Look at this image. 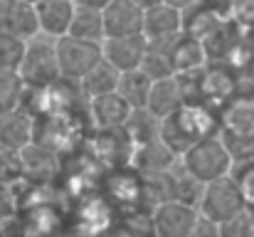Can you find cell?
<instances>
[{
    "label": "cell",
    "mask_w": 254,
    "mask_h": 237,
    "mask_svg": "<svg viewBox=\"0 0 254 237\" xmlns=\"http://www.w3.org/2000/svg\"><path fill=\"white\" fill-rule=\"evenodd\" d=\"M15 215V198H12V185L0 183V225L5 220H12Z\"/></svg>",
    "instance_id": "4316f807"
},
{
    "label": "cell",
    "mask_w": 254,
    "mask_h": 237,
    "mask_svg": "<svg viewBox=\"0 0 254 237\" xmlns=\"http://www.w3.org/2000/svg\"><path fill=\"white\" fill-rule=\"evenodd\" d=\"M104 60H109L119 72L138 70L143 65V57L148 52V37L141 35H121V37H106L101 42Z\"/></svg>",
    "instance_id": "ba28073f"
},
{
    "label": "cell",
    "mask_w": 254,
    "mask_h": 237,
    "mask_svg": "<svg viewBox=\"0 0 254 237\" xmlns=\"http://www.w3.org/2000/svg\"><path fill=\"white\" fill-rule=\"evenodd\" d=\"M131 111H133V106L119 91H109V94L89 99V114L101 131L104 129H124Z\"/></svg>",
    "instance_id": "5bb4252c"
},
{
    "label": "cell",
    "mask_w": 254,
    "mask_h": 237,
    "mask_svg": "<svg viewBox=\"0 0 254 237\" xmlns=\"http://www.w3.org/2000/svg\"><path fill=\"white\" fill-rule=\"evenodd\" d=\"M161 124H163V119H158L151 109H133L124 129L131 141L146 144V141H153L161 136Z\"/></svg>",
    "instance_id": "ffe728a7"
},
{
    "label": "cell",
    "mask_w": 254,
    "mask_h": 237,
    "mask_svg": "<svg viewBox=\"0 0 254 237\" xmlns=\"http://www.w3.org/2000/svg\"><path fill=\"white\" fill-rule=\"evenodd\" d=\"M25 50H27V40L0 32V70L20 72V65H22Z\"/></svg>",
    "instance_id": "603a6c76"
},
{
    "label": "cell",
    "mask_w": 254,
    "mask_h": 237,
    "mask_svg": "<svg viewBox=\"0 0 254 237\" xmlns=\"http://www.w3.org/2000/svg\"><path fill=\"white\" fill-rule=\"evenodd\" d=\"M77 5H84V7H96V10H104L111 0H74Z\"/></svg>",
    "instance_id": "83f0119b"
},
{
    "label": "cell",
    "mask_w": 254,
    "mask_h": 237,
    "mask_svg": "<svg viewBox=\"0 0 254 237\" xmlns=\"http://www.w3.org/2000/svg\"><path fill=\"white\" fill-rule=\"evenodd\" d=\"M20 77L27 86H35V89L50 86L57 79H62L55 40H50L45 35L27 40V50H25V57L20 65Z\"/></svg>",
    "instance_id": "3957f363"
},
{
    "label": "cell",
    "mask_w": 254,
    "mask_h": 237,
    "mask_svg": "<svg viewBox=\"0 0 254 237\" xmlns=\"http://www.w3.org/2000/svg\"><path fill=\"white\" fill-rule=\"evenodd\" d=\"M35 10H37L40 35H45L50 40H57V37L69 35L77 2L74 0H37Z\"/></svg>",
    "instance_id": "7c38bea8"
},
{
    "label": "cell",
    "mask_w": 254,
    "mask_h": 237,
    "mask_svg": "<svg viewBox=\"0 0 254 237\" xmlns=\"http://www.w3.org/2000/svg\"><path fill=\"white\" fill-rule=\"evenodd\" d=\"M220 131L225 141L254 144V94H232L222 104Z\"/></svg>",
    "instance_id": "8992f818"
},
{
    "label": "cell",
    "mask_w": 254,
    "mask_h": 237,
    "mask_svg": "<svg viewBox=\"0 0 254 237\" xmlns=\"http://www.w3.org/2000/svg\"><path fill=\"white\" fill-rule=\"evenodd\" d=\"M247 208L245 203V195L237 185V180L230 175H222V178H215L210 183H205V193H202V200L197 205V210L215 220L217 225L227 223L230 218H235L237 213H242Z\"/></svg>",
    "instance_id": "277c9868"
},
{
    "label": "cell",
    "mask_w": 254,
    "mask_h": 237,
    "mask_svg": "<svg viewBox=\"0 0 254 237\" xmlns=\"http://www.w3.org/2000/svg\"><path fill=\"white\" fill-rule=\"evenodd\" d=\"M57 47V60H60V72L64 79L79 81L86 72L104 57L101 42H89L74 35H64L55 40Z\"/></svg>",
    "instance_id": "5b68a950"
},
{
    "label": "cell",
    "mask_w": 254,
    "mask_h": 237,
    "mask_svg": "<svg viewBox=\"0 0 254 237\" xmlns=\"http://www.w3.org/2000/svg\"><path fill=\"white\" fill-rule=\"evenodd\" d=\"M27 2H37V0H27Z\"/></svg>",
    "instance_id": "f1b7e54d"
},
{
    "label": "cell",
    "mask_w": 254,
    "mask_h": 237,
    "mask_svg": "<svg viewBox=\"0 0 254 237\" xmlns=\"http://www.w3.org/2000/svg\"><path fill=\"white\" fill-rule=\"evenodd\" d=\"M220 131V119L210 111L205 101H185L175 114H170L161 124V139L180 156L188 151L195 141L212 136Z\"/></svg>",
    "instance_id": "6da1fadb"
},
{
    "label": "cell",
    "mask_w": 254,
    "mask_h": 237,
    "mask_svg": "<svg viewBox=\"0 0 254 237\" xmlns=\"http://www.w3.org/2000/svg\"><path fill=\"white\" fill-rule=\"evenodd\" d=\"M220 235H230V237L254 235V215L245 208L242 213H237L235 218H230L227 223L220 225Z\"/></svg>",
    "instance_id": "484cf974"
},
{
    "label": "cell",
    "mask_w": 254,
    "mask_h": 237,
    "mask_svg": "<svg viewBox=\"0 0 254 237\" xmlns=\"http://www.w3.org/2000/svg\"><path fill=\"white\" fill-rule=\"evenodd\" d=\"M27 84L22 81L20 72H10V70H0V114L20 109L22 99H25Z\"/></svg>",
    "instance_id": "44dd1931"
},
{
    "label": "cell",
    "mask_w": 254,
    "mask_h": 237,
    "mask_svg": "<svg viewBox=\"0 0 254 237\" xmlns=\"http://www.w3.org/2000/svg\"><path fill=\"white\" fill-rule=\"evenodd\" d=\"M101 12H104V25H106V37L143 32L146 7L138 0H111Z\"/></svg>",
    "instance_id": "9c48e42d"
},
{
    "label": "cell",
    "mask_w": 254,
    "mask_h": 237,
    "mask_svg": "<svg viewBox=\"0 0 254 237\" xmlns=\"http://www.w3.org/2000/svg\"><path fill=\"white\" fill-rule=\"evenodd\" d=\"M0 32L32 40L40 35L35 2L27 0H0Z\"/></svg>",
    "instance_id": "8fae6325"
},
{
    "label": "cell",
    "mask_w": 254,
    "mask_h": 237,
    "mask_svg": "<svg viewBox=\"0 0 254 237\" xmlns=\"http://www.w3.org/2000/svg\"><path fill=\"white\" fill-rule=\"evenodd\" d=\"M151 86H153V79L138 67V70L121 72L119 89H116V91H119L133 109H146V106H148V96H151Z\"/></svg>",
    "instance_id": "ac0fdd59"
},
{
    "label": "cell",
    "mask_w": 254,
    "mask_h": 237,
    "mask_svg": "<svg viewBox=\"0 0 254 237\" xmlns=\"http://www.w3.org/2000/svg\"><path fill=\"white\" fill-rule=\"evenodd\" d=\"M197 208L168 198L163 203H158L151 213V228L156 235L163 237H192L195 223H197Z\"/></svg>",
    "instance_id": "52a82bcc"
},
{
    "label": "cell",
    "mask_w": 254,
    "mask_h": 237,
    "mask_svg": "<svg viewBox=\"0 0 254 237\" xmlns=\"http://www.w3.org/2000/svg\"><path fill=\"white\" fill-rule=\"evenodd\" d=\"M185 101H188L185 81H183L180 75H170V77H163V79H153L146 109H151L158 119H166L170 114H175Z\"/></svg>",
    "instance_id": "4fadbf2b"
},
{
    "label": "cell",
    "mask_w": 254,
    "mask_h": 237,
    "mask_svg": "<svg viewBox=\"0 0 254 237\" xmlns=\"http://www.w3.org/2000/svg\"><path fill=\"white\" fill-rule=\"evenodd\" d=\"M35 141V116L27 109H12L0 114V146L22 151Z\"/></svg>",
    "instance_id": "9a60e30c"
},
{
    "label": "cell",
    "mask_w": 254,
    "mask_h": 237,
    "mask_svg": "<svg viewBox=\"0 0 254 237\" xmlns=\"http://www.w3.org/2000/svg\"><path fill=\"white\" fill-rule=\"evenodd\" d=\"M20 178H25V160L22 151L0 146V183L15 185Z\"/></svg>",
    "instance_id": "d4e9b609"
},
{
    "label": "cell",
    "mask_w": 254,
    "mask_h": 237,
    "mask_svg": "<svg viewBox=\"0 0 254 237\" xmlns=\"http://www.w3.org/2000/svg\"><path fill=\"white\" fill-rule=\"evenodd\" d=\"M119 79H121V72H119L109 60L101 57L84 77L79 79V91H82L84 99H94V96L116 91V89H119Z\"/></svg>",
    "instance_id": "e0dca14e"
},
{
    "label": "cell",
    "mask_w": 254,
    "mask_h": 237,
    "mask_svg": "<svg viewBox=\"0 0 254 237\" xmlns=\"http://www.w3.org/2000/svg\"><path fill=\"white\" fill-rule=\"evenodd\" d=\"M180 163H183V170L192 173L202 183H210L215 178H222V175L232 173L235 154L227 146V141L220 139V134H212V136H205V139L195 141L188 151H183Z\"/></svg>",
    "instance_id": "7a4b0ae2"
},
{
    "label": "cell",
    "mask_w": 254,
    "mask_h": 237,
    "mask_svg": "<svg viewBox=\"0 0 254 237\" xmlns=\"http://www.w3.org/2000/svg\"><path fill=\"white\" fill-rule=\"evenodd\" d=\"M143 35L148 37V42H158V45L173 42L175 37L183 35V10L166 0L146 7Z\"/></svg>",
    "instance_id": "30bf717a"
},
{
    "label": "cell",
    "mask_w": 254,
    "mask_h": 237,
    "mask_svg": "<svg viewBox=\"0 0 254 237\" xmlns=\"http://www.w3.org/2000/svg\"><path fill=\"white\" fill-rule=\"evenodd\" d=\"M69 35L82 37L89 42H104L106 40V25H104V12L96 7H84L77 5L74 17H72V27Z\"/></svg>",
    "instance_id": "d6986e66"
},
{
    "label": "cell",
    "mask_w": 254,
    "mask_h": 237,
    "mask_svg": "<svg viewBox=\"0 0 254 237\" xmlns=\"http://www.w3.org/2000/svg\"><path fill=\"white\" fill-rule=\"evenodd\" d=\"M232 178L237 180V185H240V190H242V195H245L247 210L254 215V156L235 158Z\"/></svg>",
    "instance_id": "cb8c5ba5"
},
{
    "label": "cell",
    "mask_w": 254,
    "mask_h": 237,
    "mask_svg": "<svg viewBox=\"0 0 254 237\" xmlns=\"http://www.w3.org/2000/svg\"><path fill=\"white\" fill-rule=\"evenodd\" d=\"M202 193H205V183L200 178H195L192 173L180 170V175H173V198L175 200H183V203L197 208L202 200Z\"/></svg>",
    "instance_id": "7402d4cb"
},
{
    "label": "cell",
    "mask_w": 254,
    "mask_h": 237,
    "mask_svg": "<svg viewBox=\"0 0 254 237\" xmlns=\"http://www.w3.org/2000/svg\"><path fill=\"white\" fill-rule=\"evenodd\" d=\"M170 60L175 67V75H190V72H200L202 60H205V50H202V40L192 37L188 32H183L180 37H175L170 42Z\"/></svg>",
    "instance_id": "2e32d148"
}]
</instances>
